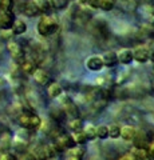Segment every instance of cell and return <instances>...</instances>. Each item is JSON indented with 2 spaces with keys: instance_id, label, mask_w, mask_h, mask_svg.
Returning <instances> with one entry per match:
<instances>
[{
  "instance_id": "cell-1",
  "label": "cell",
  "mask_w": 154,
  "mask_h": 160,
  "mask_svg": "<svg viewBox=\"0 0 154 160\" xmlns=\"http://www.w3.org/2000/svg\"><path fill=\"white\" fill-rule=\"evenodd\" d=\"M59 28V24L56 22V19L54 16H50V15H44L39 19V22L36 24V31L43 38L51 36L54 35Z\"/></svg>"
},
{
  "instance_id": "cell-2",
  "label": "cell",
  "mask_w": 154,
  "mask_h": 160,
  "mask_svg": "<svg viewBox=\"0 0 154 160\" xmlns=\"http://www.w3.org/2000/svg\"><path fill=\"white\" fill-rule=\"evenodd\" d=\"M18 123L23 129L26 131H34L38 129L42 124L40 118L34 112H27V111H22L20 115L18 116Z\"/></svg>"
},
{
  "instance_id": "cell-3",
  "label": "cell",
  "mask_w": 154,
  "mask_h": 160,
  "mask_svg": "<svg viewBox=\"0 0 154 160\" xmlns=\"http://www.w3.org/2000/svg\"><path fill=\"white\" fill-rule=\"evenodd\" d=\"M7 51L9 53V56L13 59V62L18 64H20L26 59V52H24L23 46L13 39H9L7 42Z\"/></svg>"
},
{
  "instance_id": "cell-4",
  "label": "cell",
  "mask_w": 154,
  "mask_h": 160,
  "mask_svg": "<svg viewBox=\"0 0 154 160\" xmlns=\"http://www.w3.org/2000/svg\"><path fill=\"white\" fill-rule=\"evenodd\" d=\"M15 19L12 11H0V31H9Z\"/></svg>"
},
{
  "instance_id": "cell-5",
  "label": "cell",
  "mask_w": 154,
  "mask_h": 160,
  "mask_svg": "<svg viewBox=\"0 0 154 160\" xmlns=\"http://www.w3.org/2000/svg\"><path fill=\"white\" fill-rule=\"evenodd\" d=\"M32 78L35 80V83L39 84V86H48L50 84V80H51V76H50L48 71H46L44 68L38 67L35 69V72L32 73Z\"/></svg>"
},
{
  "instance_id": "cell-6",
  "label": "cell",
  "mask_w": 154,
  "mask_h": 160,
  "mask_svg": "<svg viewBox=\"0 0 154 160\" xmlns=\"http://www.w3.org/2000/svg\"><path fill=\"white\" fill-rule=\"evenodd\" d=\"M86 67L87 69H90L93 72H98L103 68V62H102V58L99 55H93V56L87 58L86 60Z\"/></svg>"
},
{
  "instance_id": "cell-7",
  "label": "cell",
  "mask_w": 154,
  "mask_h": 160,
  "mask_svg": "<svg viewBox=\"0 0 154 160\" xmlns=\"http://www.w3.org/2000/svg\"><path fill=\"white\" fill-rule=\"evenodd\" d=\"M9 31H11L13 36H22V35L27 32V24L24 23V20H22V19H15V22Z\"/></svg>"
},
{
  "instance_id": "cell-8",
  "label": "cell",
  "mask_w": 154,
  "mask_h": 160,
  "mask_svg": "<svg viewBox=\"0 0 154 160\" xmlns=\"http://www.w3.org/2000/svg\"><path fill=\"white\" fill-rule=\"evenodd\" d=\"M19 68H20V72L24 73V75H32L35 72V69L38 68L36 67V63L34 62L32 59H24L20 64H18Z\"/></svg>"
},
{
  "instance_id": "cell-9",
  "label": "cell",
  "mask_w": 154,
  "mask_h": 160,
  "mask_svg": "<svg viewBox=\"0 0 154 160\" xmlns=\"http://www.w3.org/2000/svg\"><path fill=\"white\" fill-rule=\"evenodd\" d=\"M101 58H102V62H103V66H105V67L113 68V67H115L118 64L117 53L114 51H106Z\"/></svg>"
},
{
  "instance_id": "cell-10",
  "label": "cell",
  "mask_w": 154,
  "mask_h": 160,
  "mask_svg": "<svg viewBox=\"0 0 154 160\" xmlns=\"http://www.w3.org/2000/svg\"><path fill=\"white\" fill-rule=\"evenodd\" d=\"M62 107H63V112H64V115H67V116H71V119L78 118L79 109H78L77 104L74 103L72 100H67L66 103H63V104H62Z\"/></svg>"
},
{
  "instance_id": "cell-11",
  "label": "cell",
  "mask_w": 154,
  "mask_h": 160,
  "mask_svg": "<svg viewBox=\"0 0 154 160\" xmlns=\"http://www.w3.org/2000/svg\"><path fill=\"white\" fill-rule=\"evenodd\" d=\"M34 3H35L39 13H43V15L51 13L52 6H51V2H50V0H34Z\"/></svg>"
},
{
  "instance_id": "cell-12",
  "label": "cell",
  "mask_w": 154,
  "mask_h": 160,
  "mask_svg": "<svg viewBox=\"0 0 154 160\" xmlns=\"http://www.w3.org/2000/svg\"><path fill=\"white\" fill-rule=\"evenodd\" d=\"M62 93H63V89H62V86L59 83L54 82V83H50L47 86V95L51 99H56V98L61 96Z\"/></svg>"
},
{
  "instance_id": "cell-13",
  "label": "cell",
  "mask_w": 154,
  "mask_h": 160,
  "mask_svg": "<svg viewBox=\"0 0 154 160\" xmlns=\"http://www.w3.org/2000/svg\"><path fill=\"white\" fill-rule=\"evenodd\" d=\"M133 60L138 63H146L149 60V51L147 48H137L133 51Z\"/></svg>"
},
{
  "instance_id": "cell-14",
  "label": "cell",
  "mask_w": 154,
  "mask_h": 160,
  "mask_svg": "<svg viewBox=\"0 0 154 160\" xmlns=\"http://www.w3.org/2000/svg\"><path fill=\"white\" fill-rule=\"evenodd\" d=\"M118 63L121 64H130L133 62V51L131 49H121L117 53Z\"/></svg>"
},
{
  "instance_id": "cell-15",
  "label": "cell",
  "mask_w": 154,
  "mask_h": 160,
  "mask_svg": "<svg viewBox=\"0 0 154 160\" xmlns=\"http://www.w3.org/2000/svg\"><path fill=\"white\" fill-rule=\"evenodd\" d=\"M135 133H137V131L130 126H125L123 128H121V136L125 140H133L135 138Z\"/></svg>"
},
{
  "instance_id": "cell-16",
  "label": "cell",
  "mask_w": 154,
  "mask_h": 160,
  "mask_svg": "<svg viewBox=\"0 0 154 160\" xmlns=\"http://www.w3.org/2000/svg\"><path fill=\"white\" fill-rule=\"evenodd\" d=\"M114 0H99L98 2V8L103 9V11H110L114 8Z\"/></svg>"
},
{
  "instance_id": "cell-17",
  "label": "cell",
  "mask_w": 154,
  "mask_h": 160,
  "mask_svg": "<svg viewBox=\"0 0 154 160\" xmlns=\"http://www.w3.org/2000/svg\"><path fill=\"white\" fill-rule=\"evenodd\" d=\"M68 127H70L71 131L77 132V131H81L82 129V120L79 118H74L70 120V123H68Z\"/></svg>"
},
{
  "instance_id": "cell-18",
  "label": "cell",
  "mask_w": 154,
  "mask_h": 160,
  "mask_svg": "<svg viewBox=\"0 0 154 160\" xmlns=\"http://www.w3.org/2000/svg\"><path fill=\"white\" fill-rule=\"evenodd\" d=\"M72 140H74V143H77V144H83L87 140V138L83 131H77L72 135Z\"/></svg>"
},
{
  "instance_id": "cell-19",
  "label": "cell",
  "mask_w": 154,
  "mask_h": 160,
  "mask_svg": "<svg viewBox=\"0 0 154 160\" xmlns=\"http://www.w3.org/2000/svg\"><path fill=\"white\" fill-rule=\"evenodd\" d=\"M107 128H109V136H111L114 139L121 136V128H119V126H117V124H113V126L107 127Z\"/></svg>"
},
{
  "instance_id": "cell-20",
  "label": "cell",
  "mask_w": 154,
  "mask_h": 160,
  "mask_svg": "<svg viewBox=\"0 0 154 160\" xmlns=\"http://www.w3.org/2000/svg\"><path fill=\"white\" fill-rule=\"evenodd\" d=\"M51 2L52 8L55 9H64L68 4V0H50Z\"/></svg>"
},
{
  "instance_id": "cell-21",
  "label": "cell",
  "mask_w": 154,
  "mask_h": 160,
  "mask_svg": "<svg viewBox=\"0 0 154 160\" xmlns=\"http://www.w3.org/2000/svg\"><path fill=\"white\" fill-rule=\"evenodd\" d=\"M95 132H97V136L101 138V139H106L109 136V128H107V126H99V127H97Z\"/></svg>"
},
{
  "instance_id": "cell-22",
  "label": "cell",
  "mask_w": 154,
  "mask_h": 160,
  "mask_svg": "<svg viewBox=\"0 0 154 160\" xmlns=\"http://www.w3.org/2000/svg\"><path fill=\"white\" fill-rule=\"evenodd\" d=\"M83 132H84V135H86L87 140H88V139H93V138H95V136H97L95 127H93V126H87L86 128L83 129Z\"/></svg>"
},
{
  "instance_id": "cell-23",
  "label": "cell",
  "mask_w": 154,
  "mask_h": 160,
  "mask_svg": "<svg viewBox=\"0 0 154 160\" xmlns=\"http://www.w3.org/2000/svg\"><path fill=\"white\" fill-rule=\"evenodd\" d=\"M81 6H86L90 8H98V2L99 0H78Z\"/></svg>"
},
{
  "instance_id": "cell-24",
  "label": "cell",
  "mask_w": 154,
  "mask_h": 160,
  "mask_svg": "<svg viewBox=\"0 0 154 160\" xmlns=\"http://www.w3.org/2000/svg\"><path fill=\"white\" fill-rule=\"evenodd\" d=\"M0 160H16L15 159V156L12 153H8V152H2L0 153Z\"/></svg>"
},
{
  "instance_id": "cell-25",
  "label": "cell",
  "mask_w": 154,
  "mask_h": 160,
  "mask_svg": "<svg viewBox=\"0 0 154 160\" xmlns=\"http://www.w3.org/2000/svg\"><path fill=\"white\" fill-rule=\"evenodd\" d=\"M20 160H36L35 159V156H34V155L32 153H23L22 155V158H20Z\"/></svg>"
},
{
  "instance_id": "cell-26",
  "label": "cell",
  "mask_w": 154,
  "mask_h": 160,
  "mask_svg": "<svg viewBox=\"0 0 154 160\" xmlns=\"http://www.w3.org/2000/svg\"><path fill=\"white\" fill-rule=\"evenodd\" d=\"M149 155H150V156L154 159V143L151 144L150 147H149Z\"/></svg>"
},
{
  "instance_id": "cell-27",
  "label": "cell",
  "mask_w": 154,
  "mask_h": 160,
  "mask_svg": "<svg viewBox=\"0 0 154 160\" xmlns=\"http://www.w3.org/2000/svg\"><path fill=\"white\" fill-rule=\"evenodd\" d=\"M68 2H74V0H68Z\"/></svg>"
}]
</instances>
